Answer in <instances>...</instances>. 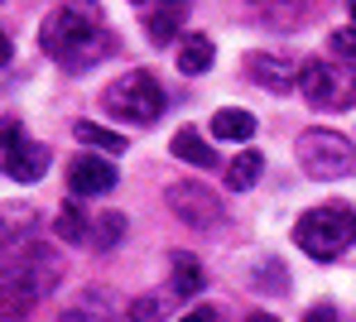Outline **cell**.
Here are the masks:
<instances>
[{"instance_id":"6da1fadb","label":"cell","mask_w":356,"mask_h":322,"mask_svg":"<svg viewBox=\"0 0 356 322\" xmlns=\"http://www.w3.org/2000/svg\"><path fill=\"white\" fill-rule=\"evenodd\" d=\"M44 53L58 58L63 67H92L111 53V34L106 24L97 19L92 5H58L49 19H44V34H39Z\"/></svg>"},{"instance_id":"7a4b0ae2","label":"cell","mask_w":356,"mask_h":322,"mask_svg":"<svg viewBox=\"0 0 356 322\" xmlns=\"http://www.w3.org/2000/svg\"><path fill=\"white\" fill-rule=\"evenodd\" d=\"M352 241H356V212L342 207V202L308 207L294 226V246L308 260H318V264H327V260H337L342 251H352Z\"/></svg>"},{"instance_id":"3957f363","label":"cell","mask_w":356,"mask_h":322,"mask_svg":"<svg viewBox=\"0 0 356 322\" xmlns=\"http://www.w3.org/2000/svg\"><path fill=\"white\" fill-rule=\"evenodd\" d=\"M58 279H63L58 260L34 246V251L15 255L5 269H0V298L15 303V308H29V313H34V303H44V298L58 289Z\"/></svg>"},{"instance_id":"277c9868","label":"cell","mask_w":356,"mask_h":322,"mask_svg":"<svg viewBox=\"0 0 356 322\" xmlns=\"http://www.w3.org/2000/svg\"><path fill=\"white\" fill-rule=\"evenodd\" d=\"M298 164L308 178L318 183H332V178H347L356 169V149L342 130H327V126H313L298 135Z\"/></svg>"},{"instance_id":"5b68a950","label":"cell","mask_w":356,"mask_h":322,"mask_svg":"<svg viewBox=\"0 0 356 322\" xmlns=\"http://www.w3.org/2000/svg\"><path fill=\"white\" fill-rule=\"evenodd\" d=\"M106 111L125 126H154L164 116V87L149 72H125L106 87Z\"/></svg>"},{"instance_id":"8992f818","label":"cell","mask_w":356,"mask_h":322,"mask_svg":"<svg viewBox=\"0 0 356 322\" xmlns=\"http://www.w3.org/2000/svg\"><path fill=\"white\" fill-rule=\"evenodd\" d=\"M298 87L313 106L347 111L356 106V67L352 63H327V58H303L298 63Z\"/></svg>"},{"instance_id":"52a82bcc","label":"cell","mask_w":356,"mask_h":322,"mask_svg":"<svg viewBox=\"0 0 356 322\" xmlns=\"http://www.w3.org/2000/svg\"><path fill=\"white\" fill-rule=\"evenodd\" d=\"M164 202H169V212H174L178 221H188L197 231H212L222 221V197L212 193V188H202V183H169Z\"/></svg>"},{"instance_id":"ba28073f","label":"cell","mask_w":356,"mask_h":322,"mask_svg":"<svg viewBox=\"0 0 356 322\" xmlns=\"http://www.w3.org/2000/svg\"><path fill=\"white\" fill-rule=\"evenodd\" d=\"M67 188L72 197H102L116 188V164L111 159H97V154H82L67 164Z\"/></svg>"},{"instance_id":"9c48e42d","label":"cell","mask_w":356,"mask_h":322,"mask_svg":"<svg viewBox=\"0 0 356 322\" xmlns=\"http://www.w3.org/2000/svg\"><path fill=\"white\" fill-rule=\"evenodd\" d=\"M245 72H250L255 87L280 92V96L298 87V63H294V58H284V53H245Z\"/></svg>"},{"instance_id":"30bf717a","label":"cell","mask_w":356,"mask_h":322,"mask_svg":"<svg viewBox=\"0 0 356 322\" xmlns=\"http://www.w3.org/2000/svg\"><path fill=\"white\" fill-rule=\"evenodd\" d=\"M5 173H10L15 183H39V178L49 173V149H44L39 139H19V144L5 154Z\"/></svg>"},{"instance_id":"8fae6325","label":"cell","mask_w":356,"mask_h":322,"mask_svg":"<svg viewBox=\"0 0 356 322\" xmlns=\"http://www.w3.org/2000/svg\"><path fill=\"white\" fill-rule=\"evenodd\" d=\"M188 24V5H149L145 10V34H149V44H169L178 29Z\"/></svg>"},{"instance_id":"7c38bea8","label":"cell","mask_w":356,"mask_h":322,"mask_svg":"<svg viewBox=\"0 0 356 322\" xmlns=\"http://www.w3.org/2000/svg\"><path fill=\"white\" fill-rule=\"evenodd\" d=\"M169 154H174V159H183V164H193V169H217V149H207V139H202L193 126H183L174 135Z\"/></svg>"},{"instance_id":"4fadbf2b","label":"cell","mask_w":356,"mask_h":322,"mask_svg":"<svg viewBox=\"0 0 356 322\" xmlns=\"http://www.w3.org/2000/svg\"><path fill=\"white\" fill-rule=\"evenodd\" d=\"M212 58H217V49H212L207 34H183V44H178V72L202 77V72L212 67Z\"/></svg>"},{"instance_id":"5bb4252c","label":"cell","mask_w":356,"mask_h":322,"mask_svg":"<svg viewBox=\"0 0 356 322\" xmlns=\"http://www.w3.org/2000/svg\"><path fill=\"white\" fill-rule=\"evenodd\" d=\"M260 169H265V154H260V149H241L236 159L227 164V188H232V193H245V188H255Z\"/></svg>"},{"instance_id":"9a60e30c","label":"cell","mask_w":356,"mask_h":322,"mask_svg":"<svg viewBox=\"0 0 356 322\" xmlns=\"http://www.w3.org/2000/svg\"><path fill=\"white\" fill-rule=\"evenodd\" d=\"M212 135H217V139H236V144H245V139L255 135V116L241 111V106H227V111L212 116Z\"/></svg>"},{"instance_id":"2e32d148","label":"cell","mask_w":356,"mask_h":322,"mask_svg":"<svg viewBox=\"0 0 356 322\" xmlns=\"http://www.w3.org/2000/svg\"><path fill=\"white\" fill-rule=\"evenodd\" d=\"M54 236L58 241H67V246H82L92 231H87V217L77 212V202H63L58 207V217H54Z\"/></svg>"},{"instance_id":"e0dca14e","label":"cell","mask_w":356,"mask_h":322,"mask_svg":"<svg viewBox=\"0 0 356 322\" xmlns=\"http://www.w3.org/2000/svg\"><path fill=\"white\" fill-rule=\"evenodd\" d=\"M169 264H174V294H197L202 289V264H197V255H183V251H174L169 255Z\"/></svg>"},{"instance_id":"ac0fdd59","label":"cell","mask_w":356,"mask_h":322,"mask_svg":"<svg viewBox=\"0 0 356 322\" xmlns=\"http://www.w3.org/2000/svg\"><path fill=\"white\" fill-rule=\"evenodd\" d=\"M72 135H77L82 144H92V149H111V154H120V149H125V135H120V130L97 126V121H77V126H72Z\"/></svg>"},{"instance_id":"d6986e66","label":"cell","mask_w":356,"mask_h":322,"mask_svg":"<svg viewBox=\"0 0 356 322\" xmlns=\"http://www.w3.org/2000/svg\"><path fill=\"white\" fill-rule=\"evenodd\" d=\"M120 236H125V217H120V212H102V217L92 221V236H87V241H92L97 251H111V246H120Z\"/></svg>"},{"instance_id":"ffe728a7","label":"cell","mask_w":356,"mask_h":322,"mask_svg":"<svg viewBox=\"0 0 356 322\" xmlns=\"http://www.w3.org/2000/svg\"><path fill=\"white\" fill-rule=\"evenodd\" d=\"M164 313H169L164 294H145V298L130 303V322H164Z\"/></svg>"},{"instance_id":"44dd1931","label":"cell","mask_w":356,"mask_h":322,"mask_svg":"<svg viewBox=\"0 0 356 322\" xmlns=\"http://www.w3.org/2000/svg\"><path fill=\"white\" fill-rule=\"evenodd\" d=\"M327 49H332L337 63L356 67V29H332V34H327Z\"/></svg>"},{"instance_id":"7402d4cb","label":"cell","mask_w":356,"mask_h":322,"mask_svg":"<svg viewBox=\"0 0 356 322\" xmlns=\"http://www.w3.org/2000/svg\"><path fill=\"white\" fill-rule=\"evenodd\" d=\"M19 139H24V126H19V121H0V144H5V154H10Z\"/></svg>"},{"instance_id":"603a6c76","label":"cell","mask_w":356,"mask_h":322,"mask_svg":"<svg viewBox=\"0 0 356 322\" xmlns=\"http://www.w3.org/2000/svg\"><path fill=\"white\" fill-rule=\"evenodd\" d=\"M303 322H337V308H332V303H318V308L303 313Z\"/></svg>"},{"instance_id":"cb8c5ba5","label":"cell","mask_w":356,"mask_h":322,"mask_svg":"<svg viewBox=\"0 0 356 322\" xmlns=\"http://www.w3.org/2000/svg\"><path fill=\"white\" fill-rule=\"evenodd\" d=\"M24 318H29V308H15V303L0 298V322H24Z\"/></svg>"},{"instance_id":"d4e9b609","label":"cell","mask_w":356,"mask_h":322,"mask_svg":"<svg viewBox=\"0 0 356 322\" xmlns=\"http://www.w3.org/2000/svg\"><path fill=\"white\" fill-rule=\"evenodd\" d=\"M178 322H217V313H212V308H193L188 318H178Z\"/></svg>"},{"instance_id":"484cf974","label":"cell","mask_w":356,"mask_h":322,"mask_svg":"<svg viewBox=\"0 0 356 322\" xmlns=\"http://www.w3.org/2000/svg\"><path fill=\"white\" fill-rule=\"evenodd\" d=\"M10 53H15V49H10V39H5V29H0V67L10 63Z\"/></svg>"},{"instance_id":"4316f807","label":"cell","mask_w":356,"mask_h":322,"mask_svg":"<svg viewBox=\"0 0 356 322\" xmlns=\"http://www.w3.org/2000/svg\"><path fill=\"white\" fill-rule=\"evenodd\" d=\"M245 322H280V318H270V313H250Z\"/></svg>"},{"instance_id":"83f0119b","label":"cell","mask_w":356,"mask_h":322,"mask_svg":"<svg viewBox=\"0 0 356 322\" xmlns=\"http://www.w3.org/2000/svg\"><path fill=\"white\" fill-rule=\"evenodd\" d=\"M352 29H356V5H352Z\"/></svg>"}]
</instances>
